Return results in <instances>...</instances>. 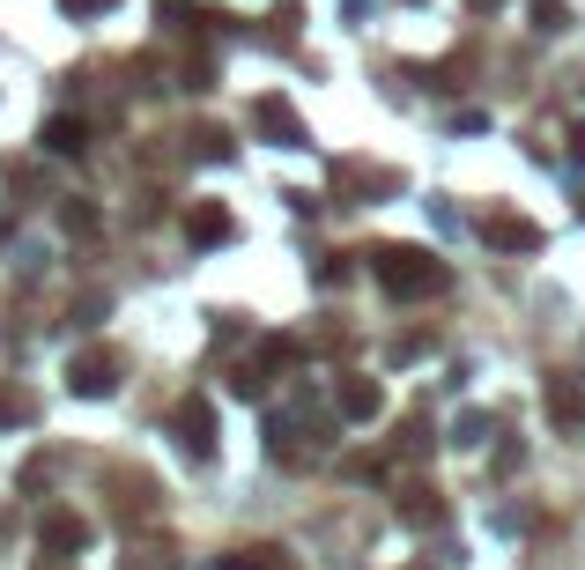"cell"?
Returning <instances> with one entry per match:
<instances>
[{
  "instance_id": "obj_11",
  "label": "cell",
  "mask_w": 585,
  "mask_h": 570,
  "mask_svg": "<svg viewBox=\"0 0 585 570\" xmlns=\"http://www.w3.org/2000/svg\"><path fill=\"white\" fill-rule=\"evenodd\" d=\"M400 511H408V526H422V534H430V526H445V504L430 489H400Z\"/></svg>"
},
{
  "instance_id": "obj_17",
  "label": "cell",
  "mask_w": 585,
  "mask_h": 570,
  "mask_svg": "<svg viewBox=\"0 0 585 570\" xmlns=\"http://www.w3.org/2000/svg\"><path fill=\"white\" fill-rule=\"evenodd\" d=\"M67 15H104V8H119V0H60Z\"/></svg>"
},
{
  "instance_id": "obj_9",
  "label": "cell",
  "mask_w": 585,
  "mask_h": 570,
  "mask_svg": "<svg viewBox=\"0 0 585 570\" xmlns=\"http://www.w3.org/2000/svg\"><path fill=\"white\" fill-rule=\"evenodd\" d=\"M38 541H45V556H74V548L90 541V526L74 519V511H52V519H45V534H38Z\"/></svg>"
},
{
  "instance_id": "obj_12",
  "label": "cell",
  "mask_w": 585,
  "mask_h": 570,
  "mask_svg": "<svg viewBox=\"0 0 585 570\" xmlns=\"http://www.w3.org/2000/svg\"><path fill=\"white\" fill-rule=\"evenodd\" d=\"M60 230H67V238H97V208H90V200H67V208H60Z\"/></svg>"
},
{
  "instance_id": "obj_6",
  "label": "cell",
  "mask_w": 585,
  "mask_h": 570,
  "mask_svg": "<svg viewBox=\"0 0 585 570\" xmlns=\"http://www.w3.org/2000/svg\"><path fill=\"white\" fill-rule=\"evenodd\" d=\"M549 422L556 430H578L585 422V378H549Z\"/></svg>"
},
{
  "instance_id": "obj_2",
  "label": "cell",
  "mask_w": 585,
  "mask_h": 570,
  "mask_svg": "<svg viewBox=\"0 0 585 570\" xmlns=\"http://www.w3.org/2000/svg\"><path fill=\"white\" fill-rule=\"evenodd\" d=\"M171 430H178V445L194 452V460H208V452H216V408H208V400H178V415H171Z\"/></svg>"
},
{
  "instance_id": "obj_8",
  "label": "cell",
  "mask_w": 585,
  "mask_h": 570,
  "mask_svg": "<svg viewBox=\"0 0 585 570\" xmlns=\"http://www.w3.org/2000/svg\"><path fill=\"white\" fill-rule=\"evenodd\" d=\"M186 238H194V245H222V238H230V208H222V200H200L194 215H186Z\"/></svg>"
},
{
  "instance_id": "obj_7",
  "label": "cell",
  "mask_w": 585,
  "mask_h": 570,
  "mask_svg": "<svg viewBox=\"0 0 585 570\" xmlns=\"http://www.w3.org/2000/svg\"><path fill=\"white\" fill-rule=\"evenodd\" d=\"M334 408H342V422H378V408H386V393H378L370 378H348L342 393H334Z\"/></svg>"
},
{
  "instance_id": "obj_14",
  "label": "cell",
  "mask_w": 585,
  "mask_h": 570,
  "mask_svg": "<svg viewBox=\"0 0 585 570\" xmlns=\"http://www.w3.org/2000/svg\"><path fill=\"white\" fill-rule=\"evenodd\" d=\"M126 570H171V548H126Z\"/></svg>"
},
{
  "instance_id": "obj_1",
  "label": "cell",
  "mask_w": 585,
  "mask_h": 570,
  "mask_svg": "<svg viewBox=\"0 0 585 570\" xmlns=\"http://www.w3.org/2000/svg\"><path fill=\"white\" fill-rule=\"evenodd\" d=\"M370 274L386 282V297H400V304H415V297H445V260L438 252H422V245H378L370 252Z\"/></svg>"
},
{
  "instance_id": "obj_15",
  "label": "cell",
  "mask_w": 585,
  "mask_h": 570,
  "mask_svg": "<svg viewBox=\"0 0 585 570\" xmlns=\"http://www.w3.org/2000/svg\"><path fill=\"white\" fill-rule=\"evenodd\" d=\"M0 422H30V400L8 393V386H0Z\"/></svg>"
},
{
  "instance_id": "obj_16",
  "label": "cell",
  "mask_w": 585,
  "mask_h": 570,
  "mask_svg": "<svg viewBox=\"0 0 585 570\" xmlns=\"http://www.w3.org/2000/svg\"><path fill=\"white\" fill-rule=\"evenodd\" d=\"M534 30H563V0H534Z\"/></svg>"
},
{
  "instance_id": "obj_5",
  "label": "cell",
  "mask_w": 585,
  "mask_h": 570,
  "mask_svg": "<svg viewBox=\"0 0 585 570\" xmlns=\"http://www.w3.org/2000/svg\"><path fill=\"white\" fill-rule=\"evenodd\" d=\"M482 245H497V252H541V230L526 223V215H489Z\"/></svg>"
},
{
  "instance_id": "obj_3",
  "label": "cell",
  "mask_w": 585,
  "mask_h": 570,
  "mask_svg": "<svg viewBox=\"0 0 585 570\" xmlns=\"http://www.w3.org/2000/svg\"><path fill=\"white\" fill-rule=\"evenodd\" d=\"M252 119H260V134H268L274 149H312V134H304V119H296L282 97H260L252 104Z\"/></svg>"
},
{
  "instance_id": "obj_10",
  "label": "cell",
  "mask_w": 585,
  "mask_h": 570,
  "mask_svg": "<svg viewBox=\"0 0 585 570\" xmlns=\"http://www.w3.org/2000/svg\"><path fill=\"white\" fill-rule=\"evenodd\" d=\"M38 141H45L52 156H82V149H90V126H82V119H45Z\"/></svg>"
},
{
  "instance_id": "obj_4",
  "label": "cell",
  "mask_w": 585,
  "mask_h": 570,
  "mask_svg": "<svg viewBox=\"0 0 585 570\" xmlns=\"http://www.w3.org/2000/svg\"><path fill=\"white\" fill-rule=\"evenodd\" d=\"M119 386V363L104 356V348H90V356H74L67 363V393H82V400H104Z\"/></svg>"
},
{
  "instance_id": "obj_13",
  "label": "cell",
  "mask_w": 585,
  "mask_h": 570,
  "mask_svg": "<svg viewBox=\"0 0 585 570\" xmlns=\"http://www.w3.org/2000/svg\"><path fill=\"white\" fill-rule=\"evenodd\" d=\"M238 570H296V563L282 556V548H244V556H238Z\"/></svg>"
}]
</instances>
